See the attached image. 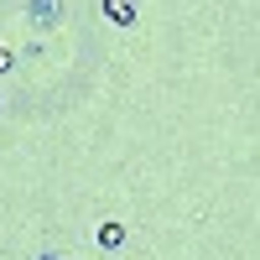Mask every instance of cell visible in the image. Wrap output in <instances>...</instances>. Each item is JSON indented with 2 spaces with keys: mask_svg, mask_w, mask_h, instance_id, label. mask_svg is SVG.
I'll return each instance as SVG.
<instances>
[{
  "mask_svg": "<svg viewBox=\"0 0 260 260\" xmlns=\"http://www.w3.org/2000/svg\"><path fill=\"white\" fill-rule=\"evenodd\" d=\"M125 240H130L125 219H99V229H94V245L99 250H125Z\"/></svg>",
  "mask_w": 260,
  "mask_h": 260,
  "instance_id": "obj_1",
  "label": "cell"
},
{
  "mask_svg": "<svg viewBox=\"0 0 260 260\" xmlns=\"http://www.w3.org/2000/svg\"><path fill=\"white\" fill-rule=\"evenodd\" d=\"M99 11H104V21L110 26H136V0H99Z\"/></svg>",
  "mask_w": 260,
  "mask_h": 260,
  "instance_id": "obj_2",
  "label": "cell"
},
{
  "mask_svg": "<svg viewBox=\"0 0 260 260\" xmlns=\"http://www.w3.org/2000/svg\"><path fill=\"white\" fill-rule=\"evenodd\" d=\"M26 16L37 26H57L62 21V0H26Z\"/></svg>",
  "mask_w": 260,
  "mask_h": 260,
  "instance_id": "obj_3",
  "label": "cell"
},
{
  "mask_svg": "<svg viewBox=\"0 0 260 260\" xmlns=\"http://www.w3.org/2000/svg\"><path fill=\"white\" fill-rule=\"evenodd\" d=\"M11 68H16V52L6 47V42H0V73H11Z\"/></svg>",
  "mask_w": 260,
  "mask_h": 260,
  "instance_id": "obj_4",
  "label": "cell"
},
{
  "mask_svg": "<svg viewBox=\"0 0 260 260\" xmlns=\"http://www.w3.org/2000/svg\"><path fill=\"white\" fill-rule=\"evenodd\" d=\"M37 260H68V255H62V250H42Z\"/></svg>",
  "mask_w": 260,
  "mask_h": 260,
  "instance_id": "obj_5",
  "label": "cell"
},
{
  "mask_svg": "<svg viewBox=\"0 0 260 260\" xmlns=\"http://www.w3.org/2000/svg\"><path fill=\"white\" fill-rule=\"evenodd\" d=\"M68 260H73V255H68Z\"/></svg>",
  "mask_w": 260,
  "mask_h": 260,
  "instance_id": "obj_6",
  "label": "cell"
}]
</instances>
